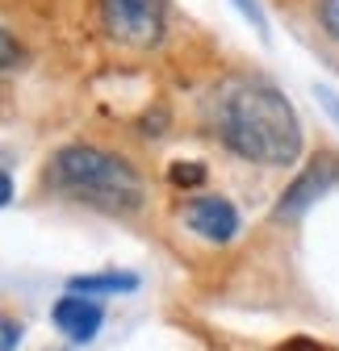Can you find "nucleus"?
Instances as JSON below:
<instances>
[{
    "label": "nucleus",
    "instance_id": "f257e3e1",
    "mask_svg": "<svg viewBox=\"0 0 339 351\" xmlns=\"http://www.w3.org/2000/svg\"><path fill=\"white\" fill-rule=\"evenodd\" d=\"M222 143L251 163L289 167L302 155V125L293 105L268 84H243L222 105Z\"/></svg>",
    "mask_w": 339,
    "mask_h": 351
},
{
    "label": "nucleus",
    "instance_id": "f03ea898",
    "mask_svg": "<svg viewBox=\"0 0 339 351\" xmlns=\"http://www.w3.org/2000/svg\"><path fill=\"white\" fill-rule=\"evenodd\" d=\"M51 184L105 213H130L143 205L139 171L101 147H80V143L59 147L51 155Z\"/></svg>",
    "mask_w": 339,
    "mask_h": 351
},
{
    "label": "nucleus",
    "instance_id": "7ed1b4c3",
    "mask_svg": "<svg viewBox=\"0 0 339 351\" xmlns=\"http://www.w3.org/2000/svg\"><path fill=\"white\" fill-rule=\"evenodd\" d=\"M101 17L126 47H155L163 34V0H101Z\"/></svg>",
    "mask_w": 339,
    "mask_h": 351
},
{
    "label": "nucleus",
    "instance_id": "20e7f679",
    "mask_svg": "<svg viewBox=\"0 0 339 351\" xmlns=\"http://www.w3.org/2000/svg\"><path fill=\"white\" fill-rule=\"evenodd\" d=\"M339 184V155L335 151H318L310 159V167H302V176L293 180L285 193H281V205H277V217H298L306 213L327 189Z\"/></svg>",
    "mask_w": 339,
    "mask_h": 351
},
{
    "label": "nucleus",
    "instance_id": "39448f33",
    "mask_svg": "<svg viewBox=\"0 0 339 351\" xmlns=\"http://www.w3.org/2000/svg\"><path fill=\"white\" fill-rule=\"evenodd\" d=\"M185 222L209 243H231L239 234V213H235V205L226 197H197V201H189L185 205Z\"/></svg>",
    "mask_w": 339,
    "mask_h": 351
},
{
    "label": "nucleus",
    "instance_id": "423d86ee",
    "mask_svg": "<svg viewBox=\"0 0 339 351\" xmlns=\"http://www.w3.org/2000/svg\"><path fill=\"white\" fill-rule=\"evenodd\" d=\"M51 322L71 339V343H89L101 322H105V310H101V301L93 297H80V293H67L55 301V310H51Z\"/></svg>",
    "mask_w": 339,
    "mask_h": 351
},
{
    "label": "nucleus",
    "instance_id": "0eeeda50",
    "mask_svg": "<svg viewBox=\"0 0 339 351\" xmlns=\"http://www.w3.org/2000/svg\"><path fill=\"white\" fill-rule=\"evenodd\" d=\"M139 280L130 272H101V276H71V293L97 297V293H135Z\"/></svg>",
    "mask_w": 339,
    "mask_h": 351
},
{
    "label": "nucleus",
    "instance_id": "6e6552de",
    "mask_svg": "<svg viewBox=\"0 0 339 351\" xmlns=\"http://www.w3.org/2000/svg\"><path fill=\"white\" fill-rule=\"evenodd\" d=\"M205 176H209V171H205V163H185V159H180V163H172L167 180H172L176 189H193V184H201V180H205Z\"/></svg>",
    "mask_w": 339,
    "mask_h": 351
},
{
    "label": "nucleus",
    "instance_id": "1a4fd4ad",
    "mask_svg": "<svg viewBox=\"0 0 339 351\" xmlns=\"http://www.w3.org/2000/svg\"><path fill=\"white\" fill-rule=\"evenodd\" d=\"M318 21L331 38H339V0H323L318 5Z\"/></svg>",
    "mask_w": 339,
    "mask_h": 351
},
{
    "label": "nucleus",
    "instance_id": "9d476101",
    "mask_svg": "<svg viewBox=\"0 0 339 351\" xmlns=\"http://www.w3.org/2000/svg\"><path fill=\"white\" fill-rule=\"evenodd\" d=\"M17 59H21V47L0 29V71H9V67H17Z\"/></svg>",
    "mask_w": 339,
    "mask_h": 351
},
{
    "label": "nucleus",
    "instance_id": "9b49d317",
    "mask_svg": "<svg viewBox=\"0 0 339 351\" xmlns=\"http://www.w3.org/2000/svg\"><path fill=\"white\" fill-rule=\"evenodd\" d=\"M17 339H21V322H13V318L0 314V351H13Z\"/></svg>",
    "mask_w": 339,
    "mask_h": 351
},
{
    "label": "nucleus",
    "instance_id": "f8f14e48",
    "mask_svg": "<svg viewBox=\"0 0 339 351\" xmlns=\"http://www.w3.org/2000/svg\"><path fill=\"white\" fill-rule=\"evenodd\" d=\"M235 9L251 21V25H256L260 34H268V21H264V13H260V5H256V0H235Z\"/></svg>",
    "mask_w": 339,
    "mask_h": 351
},
{
    "label": "nucleus",
    "instance_id": "ddd939ff",
    "mask_svg": "<svg viewBox=\"0 0 339 351\" xmlns=\"http://www.w3.org/2000/svg\"><path fill=\"white\" fill-rule=\"evenodd\" d=\"M314 97H318V105L331 113V121L339 125V93H335V88H327V84H318V88H314Z\"/></svg>",
    "mask_w": 339,
    "mask_h": 351
},
{
    "label": "nucleus",
    "instance_id": "4468645a",
    "mask_svg": "<svg viewBox=\"0 0 339 351\" xmlns=\"http://www.w3.org/2000/svg\"><path fill=\"white\" fill-rule=\"evenodd\" d=\"M272 351H331L327 343H318V339H306V335H298V339H285L281 347H272Z\"/></svg>",
    "mask_w": 339,
    "mask_h": 351
},
{
    "label": "nucleus",
    "instance_id": "2eb2a0df",
    "mask_svg": "<svg viewBox=\"0 0 339 351\" xmlns=\"http://www.w3.org/2000/svg\"><path fill=\"white\" fill-rule=\"evenodd\" d=\"M9 201H13V180L0 171V205H9Z\"/></svg>",
    "mask_w": 339,
    "mask_h": 351
}]
</instances>
